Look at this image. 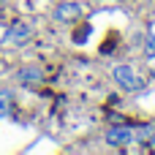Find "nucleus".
<instances>
[{"mask_svg":"<svg viewBox=\"0 0 155 155\" xmlns=\"http://www.w3.org/2000/svg\"><path fill=\"white\" fill-rule=\"evenodd\" d=\"M136 142V131L131 125H114L106 131V144L109 147H128Z\"/></svg>","mask_w":155,"mask_h":155,"instance_id":"obj_2","label":"nucleus"},{"mask_svg":"<svg viewBox=\"0 0 155 155\" xmlns=\"http://www.w3.org/2000/svg\"><path fill=\"white\" fill-rule=\"evenodd\" d=\"M0 3H5V0H0Z\"/></svg>","mask_w":155,"mask_h":155,"instance_id":"obj_8","label":"nucleus"},{"mask_svg":"<svg viewBox=\"0 0 155 155\" xmlns=\"http://www.w3.org/2000/svg\"><path fill=\"white\" fill-rule=\"evenodd\" d=\"M112 79H114V84H117L120 90H125V93H136V90L144 87V79H142V76L136 74V68L128 65V63L114 65V68H112Z\"/></svg>","mask_w":155,"mask_h":155,"instance_id":"obj_1","label":"nucleus"},{"mask_svg":"<svg viewBox=\"0 0 155 155\" xmlns=\"http://www.w3.org/2000/svg\"><path fill=\"white\" fill-rule=\"evenodd\" d=\"M8 109H11V95L8 93H0V120L8 114Z\"/></svg>","mask_w":155,"mask_h":155,"instance_id":"obj_7","label":"nucleus"},{"mask_svg":"<svg viewBox=\"0 0 155 155\" xmlns=\"http://www.w3.org/2000/svg\"><path fill=\"white\" fill-rule=\"evenodd\" d=\"M82 14H84V5H82V3H60V5L54 8V19H57V22H68V25L76 22Z\"/></svg>","mask_w":155,"mask_h":155,"instance_id":"obj_4","label":"nucleus"},{"mask_svg":"<svg viewBox=\"0 0 155 155\" xmlns=\"http://www.w3.org/2000/svg\"><path fill=\"white\" fill-rule=\"evenodd\" d=\"M30 35H33V27H30L27 22H14V25L5 30L3 44H8V46H22V44H27Z\"/></svg>","mask_w":155,"mask_h":155,"instance_id":"obj_3","label":"nucleus"},{"mask_svg":"<svg viewBox=\"0 0 155 155\" xmlns=\"http://www.w3.org/2000/svg\"><path fill=\"white\" fill-rule=\"evenodd\" d=\"M144 54H147V60H155V35L144 38Z\"/></svg>","mask_w":155,"mask_h":155,"instance_id":"obj_6","label":"nucleus"},{"mask_svg":"<svg viewBox=\"0 0 155 155\" xmlns=\"http://www.w3.org/2000/svg\"><path fill=\"white\" fill-rule=\"evenodd\" d=\"M16 76L25 84H38V82H44V68L41 65H25V68H19Z\"/></svg>","mask_w":155,"mask_h":155,"instance_id":"obj_5","label":"nucleus"}]
</instances>
